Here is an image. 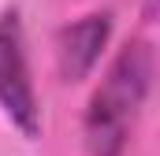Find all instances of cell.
Instances as JSON below:
<instances>
[{"label":"cell","instance_id":"2","mask_svg":"<svg viewBox=\"0 0 160 156\" xmlns=\"http://www.w3.org/2000/svg\"><path fill=\"white\" fill-rule=\"evenodd\" d=\"M0 108L22 138L41 134V108L26 63V34L15 7L0 11Z\"/></svg>","mask_w":160,"mask_h":156},{"label":"cell","instance_id":"4","mask_svg":"<svg viewBox=\"0 0 160 156\" xmlns=\"http://www.w3.org/2000/svg\"><path fill=\"white\" fill-rule=\"evenodd\" d=\"M145 11H149V15H153V0H145Z\"/></svg>","mask_w":160,"mask_h":156},{"label":"cell","instance_id":"1","mask_svg":"<svg viewBox=\"0 0 160 156\" xmlns=\"http://www.w3.org/2000/svg\"><path fill=\"white\" fill-rule=\"evenodd\" d=\"M153 85V48L149 41H127L116 60L108 63L104 78L97 82L86 115H82V141L89 156H123L138 112Z\"/></svg>","mask_w":160,"mask_h":156},{"label":"cell","instance_id":"3","mask_svg":"<svg viewBox=\"0 0 160 156\" xmlns=\"http://www.w3.org/2000/svg\"><path fill=\"white\" fill-rule=\"evenodd\" d=\"M112 34V11H89L78 22L63 26L56 34V67L63 82H82L97 67L101 48L108 45Z\"/></svg>","mask_w":160,"mask_h":156}]
</instances>
